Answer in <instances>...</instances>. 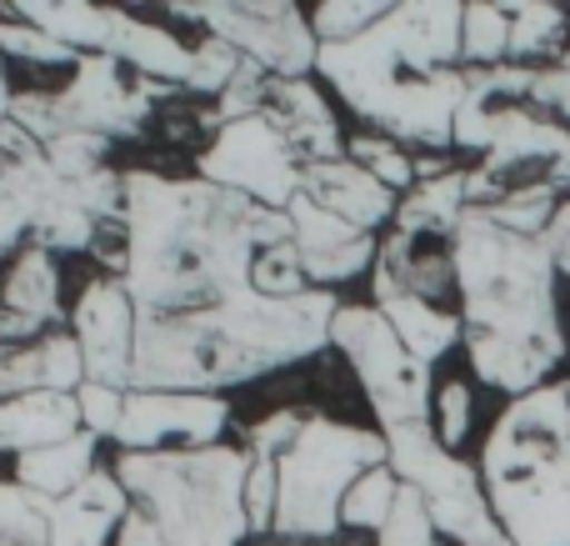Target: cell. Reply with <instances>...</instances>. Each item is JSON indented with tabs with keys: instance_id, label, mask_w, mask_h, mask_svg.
I'll list each match as a JSON object with an SVG mask.
<instances>
[{
	"instance_id": "5bb4252c",
	"label": "cell",
	"mask_w": 570,
	"mask_h": 546,
	"mask_svg": "<svg viewBox=\"0 0 570 546\" xmlns=\"http://www.w3.org/2000/svg\"><path fill=\"white\" fill-rule=\"evenodd\" d=\"M60 266L50 251L26 246L0 261V347H30L60 331Z\"/></svg>"
},
{
	"instance_id": "4316f807",
	"label": "cell",
	"mask_w": 570,
	"mask_h": 546,
	"mask_svg": "<svg viewBox=\"0 0 570 546\" xmlns=\"http://www.w3.org/2000/svg\"><path fill=\"white\" fill-rule=\"evenodd\" d=\"M461 60H465V70L511 66V6L505 0H471L465 6Z\"/></svg>"
},
{
	"instance_id": "7402d4cb",
	"label": "cell",
	"mask_w": 570,
	"mask_h": 546,
	"mask_svg": "<svg viewBox=\"0 0 570 546\" xmlns=\"http://www.w3.org/2000/svg\"><path fill=\"white\" fill-rule=\"evenodd\" d=\"M80 401L66 391H30V397L0 401V451L6 457H30V451L60 447V441L80 437Z\"/></svg>"
},
{
	"instance_id": "4dcf8cb0",
	"label": "cell",
	"mask_w": 570,
	"mask_h": 546,
	"mask_svg": "<svg viewBox=\"0 0 570 546\" xmlns=\"http://www.w3.org/2000/svg\"><path fill=\"white\" fill-rule=\"evenodd\" d=\"M401 487H405V481L395 477L391 467L365 471V477L351 487L345 507H341V527H351V532H381L385 521H391V511H395V497H401Z\"/></svg>"
},
{
	"instance_id": "5b68a950",
	"label": "cell",
	"mask_w": 570,
	"mask_h": 546,
	"mask_svg": "<svg viewBox=\"0 0 570 546\" xmlns=\"http://www.w3.org/2000/svg\"><path fill=\"white\" fill-rule=\"evenodd\" d=\"M375 467H391L385 431L305 411L301 437L276 461V481H281L276 537L281 542H331L341 532V507L351 497V487Z\"/></svg>"
},
{
	"instance_id": "4fadbf2b",
	"label": "cell",
	"mask_w": 570,
	"mask_h": 546,
	"mask_svg": "<svg viewBox=\"0 0 570 546\" xmlns=\"http://www.w3.org/2000/svg\"><path fill=\"white\" fill-rule=\"evenodd\" d=\"M285 216H291L295 251H301V266L315 291H335V286H345V281H361L365 271H375V261H381V241H375L371 231H355L351 221L321 211L315 201L301 196Z\"/></svg>"
},
{
	"instance_id": "8d00e7d4",
	"label": "cell",
	"mask_w": 570,
	"mask_h": 546,
	"mask_svg": "<svg viewBox=\"0 0 570 546\" xmlns=\"http://www.w3.org/2000/svg\"><path fill=\"white\" fill-rule=\"evenodd\" d=\"M126 397L130 391H110V387H96V381H86V387L76 391L80 421H86V431L96 441H116L120 421H126Z\"/></svg>"
},
{
	"instance_id": "484cf974",
	"label": "cell",
	"mask_w": 570,
	"mask_h": 546,
	"mask_svg": "<svg viewBox=\"0 0 570 546\" xmlns=\"http://www.w3.org/2000/svg\"><path fill=\"white\" fill-rule=\"evenodd\" d=\"M570 10L551 0H511V66H551L566 56Z\"/></svg>"
},
{
	"instance_id": "1f68e13d",
	"label": "cell",
	"mask_w": 570,
	"mask_h": 546,
	"mask_svg": "<svg viewBox=\"0 0 570 546\" xmlns=\"http://www.w3.org/2000/svg\"><path fill=\"white\" fill-rule=\"evenodd\" d=\"M246 70H250V60L240 56L236 46H226V40H216V36H200L196 46H190L186 90H196V96H206V100H220L240 76H246Z\"/></svg>"
},
{
	"instance_id": "f1b7e54d",
	"label": "cell",
	"mask_w": 570,
	"mask_h": 546,
	"mask_svg": "<svg viewBox=\"0 0 570 546\" xmlns=\"http://www.w3.org/2000/svg\"><path fill=\"white\" fill-rule=\"evenodd\" d=\"M345 156L355 160L361 170H371L381 186H391L395 196H405V191H415V150H405L401 140L381 136V130H361V136L345 140Z\"/></svg>"
},
{
	"instance_id": "ba28073f",
	"label": "cell",
	"mask_w": 570,
	"mask_h": 546,
	"mask_svg": "<svg viewBox=\"0 0 570 546\" xmlns=\"http://www.w3.org/2000/svg\"><path fill=\"white\" fill-rule=\"evenodd\" d=\"M331 347L351 361L381 431L431 421V401H435L431 367H421L405 351V341L395 337V326L385 321L381 306H371V301H341L335 326H331Z\"/></svg>"
},
{
	"instance_id": "3957f363",
	"label": "cell",
	"mask_w": 570,
	"mask_h": 546,
	"mask_svg": "<svg viewBox=\"0 0 570 546\" xmlns=\"http://www.w3.org/2000/svg\"><path fill=\"white\" fill-rule=\"evenodd\" d=\"M335 291H305L295 301L236 296L226 306L186 311V316H140L136 387L130 391H210L276 377L331 347Z\"/></svg>"
},
{
	"instance_id": "277c9868",
	"label": "cell",
	"mask_w": 570,
	"mask_h": 546,
	"mask_svg": "<svg viewBox=\"0 0 570 546\" xmlns=\"http://www.w3.org/2000/svg\"><path fill=\"white\" fill-rule=\"evenodd\" d=\"M250 457L240 441L200 451H116L110 471L130 491V517L110 546H246Z\"/></svg>"
},
{
	"instance_id": "9c48e42d",
	"label": "cell",
	"mask_w": 570,
	"mask_h": 546,
	"mask_svg": "<svg viewBox=\"0 0 570 546\" xmlns=\"http://www.w3.org/2000/svg\"><path fill=\"white\" fill-rule=\"evenodd\" d=\"M196 176L266 211H291L301 201L305 160L266 116H240L210 130V140L196 156Z\"/></svg>"
},
{
	"instance_id": "f35d334b",
	"label": "cell",
	"mask_w": 570,
	"mask_h": 546,
	"mask_svg": "<svg viewBox=\"0 0 570 546\" xmlns=\"http://www.w3.org/2000/svg\"><path fill=\"white\" fill-rule=\"evenodd\" d=\"M541 246L551 251L556 271H561V276H570V201H561V211L551 216V226H546Z\"/></svg>"
},
{
	"instance_id": "d4e9b609",
	"label": "cell",
	"mask_w": 570,
	"mask_h": 546,
	"mask_svg": "<svg viewBox=\"0 0 570 546\" xmlns=\"http://www.w3.org/2000/svg\"><path fill=\"white\" fill-rule=\"evenodd\" d=\"M465 176L471 170H445V176L415 181V191L401 196V211H395V231L405 236H431V241H451L455 226L471 211V196H465Z\"/></svg>"
},
{
	"instance_id": "f546056e",
	"label": "cell",
	"mask_w": 570,
	"mask_h": 546,
	"mask_svg": "<svg viewBox=\"0 0 570 546\" xmlns=\"http://www.w3.org/2000/svg\"><path fill=\"white\" fill-rule=\"evenodd\" d=\"M0 56L20 60V66H30V70H70L80 60L70 46H60L56 36H46V30L30 26V20H16L10 10H0Z\"/></svg>"
},
{
	"instance_id": "836d02e7",
	"label": "cell",
	"mask_w": 570,
	"mask_h": 546,
	"mask_svg": "<svg viewBox=\"0 0 570 546\" xmlns=\"http://www.w3.org/2000/svg\"><path fill=\"white\" fill-rule=\"evenodd\" d=\"M250 286H256L261 296H276V301H295V296H305V291H315L311 276H305V266H301L295 236H285V241H276V246L261 251Z\"/></svg>"
},
{
	"instance_id": "8992f818",
	"label": "cell",
	"mask_w": 570,
	"mask_h": 546,
	"mask_svg": "<svg viewBox=\"0 0 570 546\" xmlns=\"http://www.w3.org/2000/svg\"><path fill=\"white\" fill-rule=\"evenodd\" d=\"M160 90L166 86L136 76L116 56H80L60 90H16L10 120L40 146L66 130L96 140H130L156 116Z\"/></svg>"
},
{
	"instance_id": "e575fe53",
	"label": "cell",
	"mask_w": 570,
	"mask_h": 546,
	"mask_svg": "<svg viewBox=\"0 0 570 546\" xmlns=\"http://www.w3.org/2000/svg\"><path fill=\"white\" fill-rule=\"evenodd\" d=\"M375 546H441V532L431 521V507L415 487H401L395 497V511L381 532H375Z\"/></svg>"
},
{
	"instance_id": "603a6c76",
	"label": "cell",
	"mask_w": 570,
	"mask_h": 546,
	"mask_svg": "<svg viewBox=\"0 0 570 546\" xmlns=\"http://www.w3.org/2000/svg\"><path fill=\"white\" fill-rule=\"evenodd\" d=\"M10 471H16V477H10L16 487L36 491V497H46V501H66L70 491L86 487V481L100 471V441L90 437V431H80V437L60 441V447L16 457Z\"/></svg>"
},
{
	"instance_id": "52a82bcc",
	"label": "cell",
	"mask_w": 570,
	"mask_h": 546,
	"mask_svg": "<svg viewBox=\"0 0 570 546\" xmlns=\"http://www.w3.org/2000/svg\"><path fill=\"white\" fill-rule=\"evenodd\" d=\"M385 441H391V471L425 497L441 537H451L455 546H515L491 507L481 467L445 451L431 421L395 427V431H385Z\"/></svg>"
},
{
	"instance_id": "ab89813d",
	"label": "cell",
	"mask_w": 570,
	"mask_h": 546,
	"mask_svg": "<svg viewBox=\"0 0 570 546\" xmlns=\"http://www.w3.org/2000/svg\"><path fill=\"white\" fill-rule=\"evenodd\" d=\"M10 106H16V90H10V80H6V56H0V126L10 120Z\"/></svg>"
},
{
	"instance_id": "8fae6325",
	"label": "cell",
	"mask_w": 570,
	"mask_h": 546,
	"mask_svg": "<svg viewBox=\"0 0 570 546\" xmlns=\"http://www.w3.org/2000/svg\"><path fill=\"white\" fill-rule=\"evenodd\" d=\"M236 421L230 397L210 391H130L116 451H200L220 447Z\"/></svg>"
},
{
	"instance_id": "cb8c5ba5",
	"label": "cell",
	"mask_w": 570,
	"mask_h": 546,
	"mask_svg": "<svg viewBox=\"0 0 570 546\" xmlns=\"http://www.w3.org/2000/svg\"><path fill=\"white\" fill-rule=\"evenodd\" d=\"M375 306L385 311V321L395 326V337L405 341V351L421 367L445 361L465 341L461 311H451V306H435V301H421V296H375Z\"/></svg>"
},
{
	"instance_id": "d590c367",
	"label": "cell",
	"mask_w": 570,
	"mask_h": 546,
	"mask_svg": "<svg viewBox=\"0 0 570 546\" xmlns=\"http://www.w3.org/2000/svg\"><path fill=\"white\" fill-rule=\"evenodd\" d=\"M431 427H435V437H441L445 451H455L465 437H471V427H475V397H471V387H465V381L451 377V381H441V387H435Z\"/></svg>"
},
{
	"instance_id": "7a4b0ae2",
	"label": "cell",
	"mask_w": 570,
	"mask_h": 546,
	"mask_svg": "<svg viewBox=\"0 0 570 546\" xmlns=\"http://www.w3.org/2000/svg\"><path fill=\"white\" fill-rule=\"evenodd\" d=\"M455 296H461L465 357L481 387L505 397H531L566 361L561 296H556L551 251L541 236L501 226L485 211H465L451 236Z\"/></svg>"
},
{
	"instance_id": "6da1fadb",
	"label": "cell",
	"mask_w": 570,
	"mask_h": 546,
	"mask_svg": "<svg viewBox=\"0 0 570 546\" xmlns=\"http://www.w3.org/2000/svg\"><path fill=\"white\" fill-rule=\"evenodd\" d=\"M291 236V216L200 176L126 170L120 281L140 316H186L250 296L256 256Z\"/></svg>"
},
{
	"instance_id": "2e32d148",
	"label": "cell",
	"mask_w": 570,
	"mask_h": 546,
	"mask_svg": "<svg viewBox=\"0 0 570 546\" xmlns=\"http://www.w3.org/2000/svg\"><path fill=\"white\" fill-rule=\"evenodd\" d=\"M261 116L281 130L285 140L295 146V156L305 166H321V160H345V136L341 120H335L325 90L315 86L311 76L305 80H281L266 76V90H261Z\"/></svg>"
},
{
	"instance_id": "d6986e66",
	"label": "cell",
	"mask_w": 570,
	"mask_h": 546,
	"mask_svg": "<svg viewBox=\"0 0 570 546\" xmlns=\"http://www.w3.org/2000/svg\"><path fill=\"white\" fill-rule=\"evenodd\" d=\"M455 291V251L451 241L431 236H405L391 231L381 241V261H375V296H421L445 306Z\"/></svg>"
},
{
	"instance_id": "74e56055",
	"label": "cell",
	"mask_w": 570,
	"mask_h": 546,
	"mask_svg": "<svg viewBox=\"0 0 570 546\" xmlns=\"http://www.w3.org/2000/svg\"><path fill=\"white\" fill-rule=\"evenodd\" d=\"M531 106L551 120H570V50L551 66H535V86H531Z\"/></svg>"
},
{
	"instance_id": "9a60e30c",
	"label": "cell",
	"mask_w": 570,
	"mask_h": 546,
	"mask_svg": "<svg viewBox=\"0 0 570 546\" xmlns=\"http://www.w3.org/2000/svg\"><path fill=\"white\" fill-rule=\"evenodd\" d=\"M491 507L515 546H570V461L491 481Z\"/></svg>"
},
{
	"instance_id": "44dd1931",
	"label": "cell",
	"mask_w": 570,
	"mask_h": 546,
	"mask_svg": "<svg viewBox=\"0 0 570 546\" xmlns=\"http://www.w3.org/2000/svg\"><path fill=\"white\" fill-rule=\"evenodd\" d=\"M130 517V491L120 487V477L110 467H100L86 487H76L66 501H56V537L50 546H110L120 532V521Z\"/></svg>"
},
{
	"instance_id": "ac0fdd59",
	"label": "cell",
	"mask_w": 570,
	"mask_h": 546,
	"mask_svg": "<svg viewBox=\"0 0 570 546\" xmlns=\"http://www.w3.org/2000/svg\"><path fill=\"white\" fill-rule=\"evenodd\" d=\"M301 196L315 201L321 211H331V216L351 221L355 231H371V236L381 226H395V211H401V196H395L391 186H381L371 170H361L351 156L305 166Z\"/></svg>"
},
{
	"instance_id": "7c38bea8",
	"label": "cell",
	"mask_w": 570,
	"mask_h": 546,
	"mask_svg": "<svg viewBox=\"0 0 570 546\" xmlns=\"http://www.w3.org/2000/svg\"><path fill=\"white\" fill-rule=\"evenodd\" d=\"M70 337L86 357V381L110 391L136 387V341H140V306L130 301L126 281L110 271L80 286L70 306Z\"/></svg>"
},
{
	"instance_id": "e0dca14e",
	"label": "cell",
	"mask_w": 570,
	"mask_h": 546,
	"mask_svg": "<svg viewBox=\"0 0 570 546\" xmlns=\"http://www.w3.org/2000/svg\"><path fill=\"white\" fill-rule=\"evenodd\" d=\"M461 26L465 6L455 0H401L385 16L391 46L411 76H441V70H461Z\"/></svg>"
},
{
	"instance_id": "83f0119b",
	"label": "cell",
	"mask_w": 570,
	"mask_h": 546,
	"mask_svg": "<svg viewBox=\"0 0 570 546\" xmlns=\"http://www.w3.org/2000/svg\"><path fill=\"white\" fill-rule=\"evenodd\" d=\"M50 517H56V501L36 497L16 481H0V546H50L56 537Z\"/></svg>"
},
{
	"instance_id": "30bf717a",
	"label": "cell",
	"mask_w": 570,
	"mask_h": 546,
	"mask_svg": "<svg viewBox=\"0 0 570 546\" xmlns=\"http://www.w3.org/2000/svg\"><path fill=\"white\" fill-rule=\"evenodd\" d=\"M156 16L196 20L206 36L236 46L246 60H256L266 76L305 80L321 60V40L311 30V10L291 0H230V6H166Z\"/></svg>"
},
{
	"instance_id": "d6a6232c",
	"label": "cell",
	"mask_w": 570,
	"mask_h": 546,
	"mask_svg": "<svg viewBox=\"0 0 570 546\" xmlns=\"http://www.w3.org/2000/svg\"><path fill=\"white\" fill-rule=\"evenodd\" d=\"M385 16H391L385 0H321V6H311V30L321 46H345L371 26H381Z\"/></svg>"
},
{
	"instance_id": "ffe728a7",
	"label": "cell",
	"mask_w": 570,
	"mask_h": 546,
	"mask_svg": "<svg viewBox=\"0 0 570 546\" xmlns=\"http://www.w3.org/2000/svg\"><path fill=\"white\" fill-rule=\"evenodd\" d=\"M86 387V357L70 331H56L30 347H0V401L30 397V391H76Z\"/></svg>"
}]
</instances>
